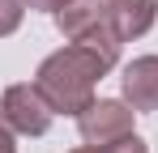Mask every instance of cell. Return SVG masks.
Masks as SVG:
<instances>
[{
  "label": "cell",
  "mask_w": 158,
  "mask_h": 153,
  "mask_svg": "<svg viewBox=\"0 0 158 153\" xmlns=\"http://www.w3.org/2000/svg\"><path fill=\"white\" fill-rule=\"evenodd\" d=\"M115 64H120V43H69V47L52 51L39 64L34 85H39V94L47 98V106L56 115H73L77 119L94 102L98 81Z\"/></svg>",
  "instance_id": "1"
},
{
  "label": "cell",
  "mask_w": 158,
  "mask_h": 153,
  "mask_svg": "<svg viewBox=\"0 0 158 153\" xmlns=\"http://www.w3.org/2000/svg\"><path fill=\"white\" fill-rule=\"evenodd\" d=\"M0 111H4V119H9V128L17 136H47L52 132V119H56V111L47 106V98L39 94L34 81L9 85L0 94Z\"/></svg>",
  "instance_id": "2"
},
{
  "label": "cell",
  "mask_w": 158,
  "mask_h": 153,
  "mask_svg": "<svg viewBox=\"0 0 158 153\" xmlns=\"http://www.w3.org/2000/svg\"><path fill=\"white\" fill-rule=\"evenodd\" d=\"M132 119H137V111H132L124 98H94L77 115L81 145H111V140H124V136H132Z\"/></svg>",
  "instance_id": "3"
},
{
  "label": "cell",
  "mask_w": 158,
  "mask_h": 153,
  "mask_svg": "<svg viewBox=\"0 0 158 153\" xmlns=\"http://www.w3.org/2000/svg\"><path fill=\"white\" fill-rule=\"evenodd\" d=\"M56 30H60L69 43H120L115 30H111L107 0H69V4L56 13ZM120 47H124V43H120Z\"/></svg>",
  "instance_id": "4"
},
{
  "label": "cell",
  "mask_w": 158,
  "mask_h": 153,
  "mask_svg": "<svg viewBox=\"0 0 158 153\" xmlns=\"http://www.w3.org/2000/svg\"><path fill=\"white\" fill-rule=\"evenodd\" d=\"M120 94L132 111H158V55H137L120 73Z\"/></svg>",
  "instance_id": "5"
},
{
  "label": "cell",
  "mask_w": 158,
  "mask_h": 153,
  "mask_svg": "<svg viewBox=\"0 0 158 153\" xmlns=\"http://www.w3.org/2000/svg\"><path fill=\"white\" fill-rule=\"evenodd\" d=\"M111 13V30L120 43H132L141 34H150L158 22V0H107Z\"/></svg>",
  "instance_id": "6"
},
{
  "label": "cell",
  "mask_w": 158,
  "mask_h": 153,
  "mask_svg": "<svg viewBox=\"0 0 158 153\" xmlns=\"http://www.w3.org/2000/svg\"><path fill=\"white\" fill-rule=\"evenodd\" d=\"M73 153H150V145L132 132V136H124V140H111V145H77Z\"/></svg>",
  "instance_id": "7"
},
{
  "label": "cell",
  "mask_w": 158,
  "mask_h": 153,
  "mask_svg": "<svg viewBox=\"0 0 158 153\" xmlns=\"http://www.w3.org/2000/svg\"><path fill=\"white\" fill-rule=\"evenodd\" d=\"M22 17H26V0H0V38L17 34Z\"/></svg>",
  "instance_id": "8"
},
{
  "label": "cell",
  "mask_w": 158,
  "mask_h": 153,
  "mask_svg": "<svg viewBox=\"0 0 158 153\" xmlns=\"http://www.w3.org/2000/svg\"><path fill=\"white\" fill-rule=\"evenodd\" d=\"M0 153H17V132L9 128L4 111H0Z\"/></svg>",
  "instance_id": "9"
},
{
  "label": "cell",
  "mask_w": 158,
  "mask_h": 153,
  "mask_svg": "<svg viewBox=\"0 0 158 153\" xmlns=\"http://www.w3.org/2000/svg\"><path fill=\"white\" fill-rule=\"evenodd\" d=\"M64 4H69V0H26V9H30V13H52V17L64 9Z\"/></svg>",
  "instance_id": "10"
}]
</instances>
